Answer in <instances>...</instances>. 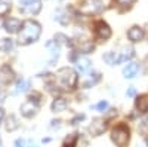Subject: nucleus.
<instances>
[{
	"label": "nucleus",
	"mask_w": 148,
	"mask_h": 147,
	"mask_svg": "<svg viewBox=\"0 0 148 147\" xmlns=\"http://www.w3.org/2000/svg\"><path fill=\"white\" fill-rule=\"evenodd\" d=\"M40 33H42L40 24L34 19H27V21L22 22V28L19 31V39L18 40H19L21 45H30L40 37Z\"/></svg>",
	"instance_id": "obj_1"
},
{
	"label": "nucleus",
	"mask_w": 148,
	"mask_h": 147,
	"mask_svg": "<svg viewBox=\"0 0 148 147\" xmlns=\"http://www.w3.org/2000/svg\"><path fill=\"white\" fill-rule=\"evenodd\" d=\"M55 82L61 89H73L77 83V73L70 67H62L56 71Z\"/></svg>",
	"instance_id": "obj_2"
},
{
	"label": "nucleus",
	"mask_w": 148,
	"mask_h": 147,
	"mask_svg": "<svg viewBox=\"0 0 148 147\" xmlns=\"http://www.w3.org/2000/svg\"><path fill=\"white\" fill-rule=\"evenodd\" d=\"M130 138V132L129 128L125 124H120L117 125L113 131H111V140L117 147H126Z\"/></svg>",
	"instance_id": "obj_3"
},
{
	"label": "nucleus",
	"mask_w": 148,
	"mask_h": 147,
	"mask_svg": "<svg viewBox=\"0 0 148 147\" xmlns=\"http://www.w3.org/2000/svg\"><path fill=\"white\" fill-rule=\"evenodd\" d=\"M37 112H39V104H37V101L28 100L21 106V115L25 117H33V116H36Z\"/></svg>",
	"instance_id": "obj_4"
},
{
	"label": "nucleus",
	"mask_w": 148,
	"mask_h": 147,
	"mask_svg": "<svg viewBox=\"0 0 148 147\" xmlns=\"http://www.w3.org/2000/svg\"><path fill=\"white\" fill-rule=\"evenodd\" d=\"M107 128V124H105V120L101 119V117H96L92 120V124L89 126V132L92 134L93 137H98V135H101V134L105 131Z\"/></svg>",
	"instance_id": "obj_5"
},
{
	"label": "nucleus",
	"mask_w": 148,
	"mask_h": 147,
	"mask_svg": "<svg viewBox=\"0 0 148 147\" xmlns=\"http://www.w3.org/2000/svg\"><path fill=\"white\" fill-rule=\"evenodd\" d=\"M113 57H114V64L126 63V61H129L133 57V49L125 48V49H121V51H119V52H113Z\"/></svg>",
	"instance_id": "obj_6"
},
{
	"label": "nucleus",
	"mask_w": 148,
	"mask_h": 147,
	"mask_svg": "<svg viewBox=\"0 0 148 147\" xmlns=\"http://www.w3.org/2000/svg\"><path fill=\"white\" fill-rule=\"evenodd\" d=\"M96 36H98V39H101V40H107L111 37V28L107 22L104 21H99V22H96Z\"/></svg>",
	"instance_id": "obj_7"
},
{
	"label": "nucleus",
	"mask_w": 148,
	"mask_h": 147,
	"mask_svg": "<svg viewBox=\"0 0 148 147\" xmlns=\"http://www.w3.org/2000/svg\"><path fill=\"white\" fill-rule=\"evenodd\" d=\"M102 9V2L101 0H84V3L82 6L83 12H88V14H95V12H99Z\"/></svg>",
	"instance_id": "obj_8"
},
{
	"label": "nucleus",
	"mask_w": 148,
	"mask_h": 147,
	"mask_svg": "<svg viewBox=\"0 0 148 147\" xmlns=\"http://www.w3.org/2000/svg\"><path fill=\"white\" fill-rule=\"evenodd\" d=\"M5 30L8 31V33H18V31H21V28H22V22L19 21V19H16V18H8L6 21H5Z\"/></svg>",
	"instance_id": "obj_9"
},
{
	"label": "nucleus",
	"mask_w": 148,
	"mask_h": 147,
	"mask_svg": "<svg viewBox=\"0 0 148 147\" xmlns=\"http://www.w3.org/2000/svg\"><path fill=\"white\" fill-rule=\"evenodd\" d=\"M144 36H145L144 30H142L141 27H138V26H133V27L127 31V37H129V40L133 42V43L141 42V40L144 39Z\"/></svg>",
	"instance_id": "obj_10"
},
{
	"label": "nucleus",
	"mask_w": 148,
	"mask_h": 147,
	"mask_svg": "<svg viewBox=\"0 0 148 147\" xmlns=\"http://www.w3.org/2000/svg\"><path fill=\"white\" fill-rule=\"evenodd\" d=\"M46 48L51 51V61H49V63L53 64L55 61L58 59V57H59V46H58L56 40H51V42L46 43Z\"/></svg>",
	"instance_id": "obj_11"
},
{
	"label": "nucleus",
	"mask_w": 148,
	"mask_h": 147,
	"mask_svg": "<svg viewBox=\"0 0 148 147\" xmlns=\"http://www.w3.org/2000/svg\"><path fill=\"white\" fill-rule=\"evenodd\" d=\"M139 70V66L136 63H129L125 68H123V75H125L126 79H133L136 76V73Z\"/></svg>",
	"instance_id": "obj_12"
},
{
	"label": "nucleus",
	"mask_w": 148,
	"mask_h": 147,
	"mask_svg": "<svg viewBox=\"0 0 148 147\" xmlns=\"http://www.w3.org/2000/svg\"><path fill=\"white\" fill-rule=\"evenodd\" d=\"M76 64H77V70H79L80 73H86V71L90 68V66H92L90 59H89L88 57H80V58L76 61Z\"/></svg>",
	"instance_id": "obj_13"
},
{
	"label": "nucleus",
	"mask_w": 148,
	"mask_h": 147,
	"mask_svg": "<svg viewBox=\"0 0 148 147\" xmlns=\"http://www.w3.org/2000/svg\"><path fill=\"white\" fill-rule=\"evenodd\" d=\"M68 107L67 101L64 98H56V100L52 103V112L55 113H61V112H65V108Z\"/></svg>",
	"instance_id": "obj_14"
},
{
	"label": "nucleus",
	"mask_w": 148,
	"mask_h": 147,
	"mask_svg": "<svg viewBox=\"0 0 148 147\" xmlns=\"http://www.w3.org/2000/svg\"><path fill=\"white\" fill-rule=\"evenodd\" d=\"M14 71H12L9 67H3V68H0V80H2L3 83H9L14 80Z\"/></svg>",
	"instance_id": "obj_15"
},
{
	"label": "nucleus",
	"mask_w": 148,
	"mask_h": 147,
	"mask_svg": "<svg viewBox=\"0 0 148 147\" xmlns=\"http://www.w3.org/2000/svg\"><path fill=\"white\" fill-rule=\"evenodd\" d=\"M40 9H42L40 0H36V2H33V3H28V5H25V6H24V10H25V12H28V14H33V15L39 14V12H40Z\"/></svg>",
	"instance_id": "obj_16"
},
{
	"label": "nucleus",
	"mask_w": 148,
	"mask_h": 147,
	"mask_svg": "<svg viewBox=\"0 0 148 147\" xmlns=\"http://www.w3.org/2000/svg\"><path fill=\"white\" fill-rule=\"evenodd\" d=\"M18 126H19V124H18V119L14 116V115H10L8 119H6V125H5V128H6V131H9V132H12V131H15V129H18Z\"/></svg>",
	"instance_id": "obj_17"
},
{
	"label": "nucleus",
	"mask_w": 148,
	"mask_h": 147,
	"mask_svg": "<svg viewBox=\"0 0 148 147\" xmlns=\"http://www.w3.org/2000/svg\"><path fill=\"white\" fill-rule=\"evenodd\" d=\"M136 107L139 112H148V95H142L136 100Z\"/></svg>",
	"instance_id": "obj_18"
},
{
	"label": "nucleus",
	"mask_w": 148,
	"mask_h": 147,
	"mask_svg": "<svg viewBox=\"0 0 148 147\" xmlns=\"http://www.w3.org/2000/svg\"><path fill=\"white\" fill-rule=\"evenodd\" d=\"M14 49V42L12 39H2L0 40V52H9Z\"/></svg>",
	"instance_id": "obj_19"
},
{
	"label": "nucleus",
	"mask_w": 148,
	"mask_h": 147,
	"mask_svg": "<svg viewBox=\"0 0 148 147\" xmlns=\"http://www.w3.org/2000/svg\"><path fill=\"white\" fill-rule=\"evenodd\" d=\"M28 88H30V82H28V80L19 79V80L16 82V92H18V94H19V92H27Z\"/></svg>",
	"instance_id": "obj_20"
},
{
	"label": "nucleus",
	"mask_w": 148,
	"mask_h": 147,
	"mask_svg": "<svg viewBox=\"0 0 148 147\" xmlns=\"http://www.w3.org/2000/svg\"><path fill=\"white\" fill-rule=\"evenodd\" d=\"M77 140H79L77 134H71V135H68V137L64 140V147H76Z\"/></svg>",
	"instance_id": "obj_21"
},
{
	"label": "nucleus",
	"mask_w": 148,
	"mask_h": 147,
	"mask_svg": "<svg viewBox=\"0 0 148 147\" xmlns=\"http://www.w3.org/2000/svg\"><path fill=\"white\" fill-rule=\"evenodd\" d=\"M93 77H90L89 80H86V82H83V88H90V86H93V85L101 79V76H99V73H95V75H92Z\"/></svg>",
	"instance_id": "obj_22"
},
{
	"label": "nucleus",
	"mask_w": 148,
	"mask_h": 147,
	"mask_svg": "<svg viewBox=\"0 0 148 147\" xmlns=\"http://www.w3.org/2000/svg\"><path fill=\"white\" fill-rule=\"evenodd\" d=\"M10 10V3H8L6 0H0V17L6 15Z\"/></svg>",
	"instance_id": "obj_23"
},
{
	"label": "nucleus",
	"mask_w": 148,
	"mask_h": 147,
	"mask_svg": "<svg viewBox=\"0 0 148 147\" xmlns=\"http://www.w3.org/2000/svg\"><path fill=\"white\" fill-rule=\"evenodd\" d=\"M93 49V45L92 43H89V42H83L82 45H80V51L82 52H84V54H89L90 51Z\"/></svg>",
	"instance_id": "obj_24"
},
{
	"label": "nucleus",
	"mask_w": 148,
	"mask_h": 147,
	"mask_svg": "<svg viewBox=\"0 0 148 147\" xmlns=\"http://www.w3.org/2000/svg\"><path fill=\"white\" fill-rule=\"evenodd\" d=\"M96 110H105L107 107H108V103L107 101H101V103H98V104H95L93 106Z\"/></svg>",
	"instance_id": "obj_25"
},
{
	"label": "nucleus",
	"mask_w": 148,
	"mask_h": 147,
	"mask_svg": "<svg viewBox=\"0 0 148 147\" xmlns=\"http://www.w3.org/2000/svg\"><path fill=\"white\" fill-rule=\"evenodd\" d=\"M27 144H28V140H24V138L15 141V146L16 147H27Z\"/></svg>",
	"instance_id": "obj_26"
},
{
	"label": "nucleus",
	"mask_w": 148,
	"mask_h": 147,
	"mask_svg": "<svg viewBox=\"0 0 148 147\" xmlns=\"http://www.w3.org/2000/svg\"><path fill=\"white\" fill-rule=\"evenodd\" d=\"M126 95H127V97H135V95H136V91H135V88H132V86H130V88L127 89Z\"/></svg>",
	"instance_id": "obj_27"
},
{
	"label": "nucleus",
	"mask_w": 148,
	"mask_h": 147,
	"mask_svg": "<svg viewBox=\"0 0 148 147\" xmlns=\"http://www.w3.org/2000/svg\"><path fill=\"white\" fill-rule=\"evenodd\" d=\"M117 2H119L120 5H130V3L135 2V0H117Z\"/></svg>",
	"instance_id": "obj_28"
},
{
	"label": "nucleus",
	"mask_w": 148,
	"mask_h": 147,
	"mask_svg": "<svg viewBox=\"0 0 148 147\" xmlns=\"http://www.w3.org/2000/svg\"><path fill=\"white\" fill-rule=\"evenodd\" d=\"M59 124H61L59 120H53V122H52V128H55V126H56V128H59Z\"/></svg>",
	"instance_id": "obj_29"
},
{
	"label": "nucleus",
	"mask_w": 148,
	"mask_h": 147,
	"mask_svg": "<svg viewBox=\"0 0 148 147\" xmlns=\"http://www.w3.org/2000/svg\"><path fill=\"white\" fill-rule=\"evenodd\" d=\"M27 147H39V146H37L34 141H28V144H27Z\"/></svg>",
	"instance_id": "obj_30"
},
{
	"label": "nucleus",
	"mask_w": 148,
	"mask_h": 147,
	"mask_svg": "<svg viewBox=\"0 0 148 147\" xmlns=\"http://www.w3.org/2000/svg\"><path fill=\"white\" fill-rule=\"evenodd\" d=\"M5 101V92L0 91V103H3Z\"/></svg>",
	"instance_id": "obj_31"
},
{
	"label": "nucleus",
	"mask_w": 148,
	"mask_h": 147,
	"mask_svg": "<svg viewBox=\"0 0 148 147\" xmlns=\"http://www.w3.org/2000/svg\"><path fill=\"white\" fill-rule=\"evenodd\" d=\"M142 126H144V128H148V117H147V119L144 120V124H142Z\"/></svg>",
	"instance_id": "obj_32"
},
{
	"label": "nucleus",
	"mask_w": 148,
	"mask_h": 147,
	"mask_svg": "<svg viewBox=\"0 0 148 147\" xmlns=\"http://www.w3.org/2000/svg\"><path fill=\"white\" fill-rule=\"evenodd\" d=\"M3 116H5V112L2 108H0V122H2V119H3Z\"/></svg>",
	"instance_id": "obj_33"
},
{
	"label": "nucleus",
	"mask_w": 148,
	"mask_h": 147,
	"mask_svg": "<svg viewBox=\"0 0 148 147\" xmlns=\"http://www.w3.org/2000/svg\"><path fill=\"white\" fill-rule=\"evenodd\" d=\"M0 147H2V141H0Z\"/></svg>",
	"instance_id": "obj_34"
},
{
	"label": "nucleus",
	"mask_w": 148,
	"mask_h": 147,
	"mask_svg": "<svg viewBox=\"0 0 148 147\" xmlns=\"http://www.w3.org/2000/svg\"><path fill=\"white\" fill-rule=\"evenodd\" d=\"M21 2H22V0H21Z\"/></svg>",
	"instance_id": "obj_35"
}]
</instances>
